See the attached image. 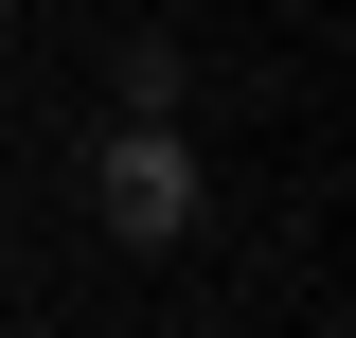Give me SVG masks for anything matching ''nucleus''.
I'll use <instances>...</instances> for the list:
<instances>
[{"label": "nucleus", "instance_id": "f257e3e1", "mask_svg": "<svg viewBox=\"0 0 356 338\" xmlns=\"http://www.w3.org/2000/svg\"><path fill=\"white\" fill-rule=\"evenodd\" d=\"M89 196H107V232H125V250H178V214H196V161L161 143V107H143V125L89 161Z\"/></svg>", "mask_w": 356, "mask_h": 338}]
</instances>
